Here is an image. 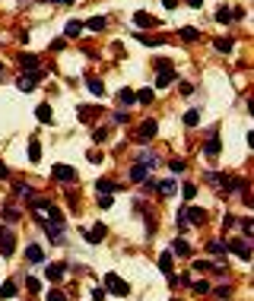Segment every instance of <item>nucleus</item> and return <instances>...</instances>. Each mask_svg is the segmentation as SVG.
Instances as JSON below:
<instances>
[{
    "label": "nucleus",
    "mask_w": 254,
    "mask_h": 301,
    "mask_svg": "<svg viewBox=\"0 0 254 301\" xmlns=\"http://www.w3.org/2000/svg\"><path fill=\"white\" fill-rule=\"evenodd\" d=\"M175 79H178V73H175V70H169V73H159V79H156V86H159V89H162V86H169V83H175Z\"/></svg>",
    "instance_id": "obj_27"
},
{
    "label": "nucleus",
    "mask_w": 254,
    "mask_h": 301,
    "mask_svg": "<svg viewBox=\"0 0 254 301\" xmlns=\"http://www.w3.org/2000/svg\"><path fill=\"white\" fill-rule=\"evenodd\" d=\"M35 117L42 120V124H51V105H38V108H35Z\"/></svg>",
    "instance_id": "obj_26"
},
{
    "label": "nucleus",
    "mask_w": 254,
    "mask_h": 301,
    "mask_svg": "<svg viewBox=\"0 0 254 301\" xmlns=\"http://www.w3.org/2000/svg\"><path fill=\"white\" fill-rule=\"evenodd\" d=\"M0 73H3V64H0Z\"/></svg>",
    "instance_id": "obj_56"
},
{
    "label": "nucleus",
    "mask_w": 254,
    "mask_h": 301,
    "mask_svg": "<svg viewBox=\"0 0 254 301\" xmlns=\"http://www.w3.org/2000/svg\"><path fill=\"white\" fill-rule=\"evenodd\" d=\"M226 251H235L242 260H251V244H248V238H232L229 244H226Z\"/></svg>",
    "instance_id": "obj_6"
},
{
    "label": "nucleus",
    "mask_w": 254,
    "mask_h": 301,
    "mask_svg": "<svg viewBox=\"0 0 254 301\" xmlns=\"http://www.w3.org/2000/svg\"><path fill=\"white\" fill-rule=\"evenodd\" d=\"M159 162H162V159H159L152 149H140V152H137V165H143V168H152V171H156Z\"/></svg>",
    "instance_id": "obj_8"
},
{
    "label": "nucleus",
    "mask_w": 254,
    "mask_h": 301,
    "mask_svg": "<svg viewBox=\"0 0 254 301\" xmlns=\"http://www.w3.org/2000/svg\"><path fill=\"white\" fill-rule=\"evenodd\" d=\"M184 219H188V225H200V222H206V212L200 209V206H184Z\"/></svg>",
    "instance_id": "obj_13"
},
{
    "label": "nucleus",
    "mask_w": 254,
    "mask_h": 301,
    "mask_svg": "<svg viewBox=\"0 0 254 301\" xmlns=\"http://www.w3.org/2000/svg\"><path fill=\"white\" fill-rule=\"evenodd\" d=\"M194 292L197 295H210V282H194Z\"/></svg>",
    "instance_id": "obj_44"
},
{
    "label": "nucleus",
    "mask_w": 254,
    "mask_h": 301,
    "mask_svg": "<svg viewBox=\"0 0 254 301\" xmlns=\"http://www.w3.org/2000/svg\"><path fill=\"white\" fill-rule=\"evenodd\" d=\"M92 301H105V292L102 289H92Z\"/></svg>",
    "instance_id": "obj_51"
},
{
    "label": "nucleus",
    "mask_w": 254,
    "mask_h": 301,
    "mask_svg": "<svg viewBox=\"0 0 254 301\" xmlns=\"http://www.w3.org/2000/svg\"><path fill=\"white\" fill-rule=\"evenodd\" d=\"M51 175H54V181H61V184H73V181H76V171H73L70 165H54Z\"/></svg>",
    "instance_id": "obj_9"
},
{
    "label": "nucleus",
    "mask_w": 254,
    "mask_h": 301,
    "mask_svg": "<svg viewBox=\"0 0 254 301\" xmlns=\"http://www.w3.org/2000/svg\"><path fill=\"white\" fill-rule=\"evenodd\" d=\"M0 295H3V298H13V295H16V282H3Z\"/></svg>",
    "instance_id": "obj_39"
},
{
    "label": "nucleus",
    "mask_w": 254,
    "mask_h": 301,
    "mask_svg": "<svg viewBox=\"0 0 254 301\" xmlns=\"http://www.w3.org/2000/svg\"><path fill=\"white\" fill-rule=\"evenodd\" d=\"M19 64H23V67H32V70H38V57H35V54H25V51L19 54Z\"/></svg>",
    "instance_id": "obj_31"
},
{
    "label": "nucleus",
    "mask_w": 254,
    "mask_h": 301,
    "mask_svg": "<svg viewBox=\"0 0 254 301\" xmlns=\"http://www.w3.org/2000/svg\"><path fill=\"white\" fill-rule=\"evenodd\" d=\"M156 190L162 193V197H172V193H175V181H172V178H169V181H159Z\"/></svg>",
    "instance_id": "obj_24"
},
{
    "label": "nucleus",
    "mask_w": 254,
    "mask_h": 301,
    "mask_svg": "<svg viewBox=\"0 0 254 301\" xmlns=\"http://www.w3.org/2000/svg\"><path fill=\"white\" fill-rule=\"evenodd\" d=\"M162 3H165V10H175V6H178V0H162Z\"/></svg>",
    "instance_id": "obj_53"
},
{
    "label": "nucleus",
    "mask_w": 254,
    "mask_h": 301,
    "mask_svg": "<svg viewBox=\"0 0 254 301\" xmlns=\"http://www.w3.org/2000/svg\"><path fill=\"white\" fill-rule=\"evenodd\" d=\"M156 130H159V124H156V120H152V117H146L143 124H140L137 137H140V139H143V143H146V139H152V137H156Z\"/></svg>",
    "instance_id": "obj_12"
},
{
    "label": "nucleus",
    "mask_w": 254,
    "mask_h": 301,
    "mask_svg": "<svg viewBox=\"0 0 254 301\" xmlns=\"http://www.w3.org/2000/svg\"><path fill=\"white\" fill-rule=\"evenodd\" d=\"M29 203H32V212H35V219H38V222H48V216L57 209V206L51 203L48 197H35V200H29Z\"/></svg>",
    "instance_id": "obj_1"
},
{
    "label": "nucleus",
    "mask_w": 254,
    "mask_h": 301,
    "mask_svg": "<svg viewBox=\"0 0 254 301\" xmlns=\"http://www.w3.org/2000/svg\"><path fill=\"white\" fill-rule=\"evenodd\" d=\"M86 29H92V32H105V29H108V16H92V19H86Z\"/></svg>",
    "instance_id": "obj_17"
},
{
    "label": "nucleus",
    "mask_w": 254,
    "mask_h": 301,
    "mask_svg": "<svg viewBox=\"0 0 254 301\" xmlns=\"http://www.w3.org/2000/svg\"><path fill=\"white\" fill-rule=\"evenodd\" d=\"M181 38L184 42H197V29H181Z\"/></svg>",
    "instance_id": "obj_46"
},
{
    "label": "nucleus",
    "mask_w": 254,
    "mask_h": 301,
    "mask_svg": "<svg viewBox=\"0 0 254 301\" xmlns=\"http://www.w3.org/2000/svg\"><path fill=\"white\" fill-rule=\"evenodd\" d=\"M203 156L206 159H216L219 156V127H210V139L203 143Z\"/></svg>",
    "instance_id": "obj_7"
},
{
    "label": "nucleus",
    "mask_w": 254,
    "mask_h": 301,
    "mask_svg": "<svg viewBox=\"0 0 254 301\" xmlns=\"http://www.w3.org/2000/svg\"><path fill=\"white\" fill-rule=\"evenodd\" d=\"M156 67L162 73H169V70H175V67H172V60H165V57H156Z\"/></svg>",
    "instance_id": "obj_41"
},
{
    "label": "nucleus",
    "mask_w": 254,
    "mask_h": 301,
    "mask_svg": "<svg viewBox=\"0 0 254 301\" xmlns=\"http://www.w3.org/2000/svg\"><path fill=\"white\" fill-rule=\"evenodd\" d=\"M232 48H235V38H216V51H219V54H229Z\"/></svg>",
    "instance_id": "obj_22"
},
{
    "label": "nucleus",
    "mask_w": 254,
    "mask_h": 301,
    "mask_svg": "<svg viewBox=\"0 0 254 301\" xmlns=\"http://www.w3.org/2000/svg\"><path fill=\"white\" fill-rule=\"evenodd\" d=\"M25 260H29V263H42L45 260V251L38 244H29V251H25Z\"/></svg>",
    "instance_id": "obj_19"
},
{
    "label": "nucleus",
    "mask_w": 254,
    "mask_h": 301,
    "mask_svg": "<svg viewBox=\"0 0 254 301\" xmlns=\"http://www.w3.org/2000/svg\"><path fill=\"white\" fill-rule=\"evenodd\" d=\"M127 178H130L133 184H143V181L150 178V168H143V165H133V168L127 171Z\"/></svg>",
    "instance_id": "obj_15"
},
{
    "label": "nucleus",
    "mask_w": 254,
    "mask_h": 301,
    "mask_svg": "<svg viewBox=\"0 0 254 301\" xmlns=\"http://www.w3.org/2000/svg\"><path fill=\"white\" fill-rule=\"evenodd\" d=\"M92 139H96V143L108 139V127H96V130H92Z\"/></svg>",
    "instance_id": "obj_38"
},
{
    "label": "nucleus",
    "mask_w": 254,
    "mask_h": 301,
    "mask_svg": "<svg viewBox=\"0 0 254 301\" xmlns=\"http://www.w3.org/2000/svg\"><path fill=\"white\" fill-rule=\"evenodd\" d=\"M48 3H57V6H70L73 0H48Z\"/></svg>",
    "instance_id": "obj_54"
},
{
    "label": "nucleus",
    "mask_w": 254,
    "mask_h": 301,
    "mask_svg": "<svg viewBox=\"0 0 254 301\" xmlns=\"http://www.w3.org/2000/svg\"><path fill=\"white\" fill-rule=\"evenodd\" d=\"M96 115H99V108H79V117L83 120H92Z\"/></svg>",
    "instance_id": "obj_42"
},
{
    "label": "nucleus",
    "mask_w": 254,
    "mask_h": 301,
    "mask_svg": "<svg viewBox=\"0 0 254 301\" xmlns=\"http://www.w3.org/2000/svg\"><path fill=\"white\" fill-rule=\"evenodd\" d=\"M232 19H235V16H232V10H229V6H219V10H216V23H223V25H229V23H232Z\"/></svg>",
    "instance_id": "obj_25"
},
{
    "label": "nucleus",
    "mask_w": 254,
    "mask_h": 301,
    "mask_svg": "<svg viewBox=\"0 0 254 301\" xmlns=\"http://www.w3.org/2000/svg\"><path fill=\"white\" fill-rule=\"evenodd\" d=\"M25 289H29V292H38V289H42V282H38V279H25Z\"/></svg>",
    "instance_id": "obj_48"
},
{
    "label": "nucleus",
    "mask_w": 254,
    "mask_h": 301,
    "mask_svg": "<svg viewBox=\"0 0 254 301\" xmlns=\"http://www.w3.org/2000/svg\"><path fill=\"white\" fill-rule=\"evenodd\" d=\"M13 247H16V235H13V229H10V225H0V254L10 257Z\"/></svg>",
    "instance_id": "obj_4"
},
{
    "label": "nucleus",
    "mask_w": 254,
    "mask_h": 301,
    "mask_svg": "<svg viewBox=\"0 0 254 301\" xmlns=\"http://www.w3.org/2000/svg\"><path fill=\"white\" fill-rule=\"evenodd\" d=\"M133 95H137V102H140V105H150L156 92H152V89H140V92H133Z\"/></svg>",
    "instance_id": "obj_32"
},
{
    "label": "nucleus",
    "mask_w": 254,
    "mask_h": 301,
    "mask_svg": "<svg viewBox=\"0 0 254 301\" xmlns=\"http://www.w3.org/2000/svg\"><path fill=\"white\" fill-rule=\"evenodd\" d=\"M83 29H86V23H79V19H70V23H67V29H64V38L83 35Z\"/></svg>",
    "instance_id": "obj_16"
},
{
    "label": "nucleus",
    "mask_w": 254,
    "mask_h": 301,
    "mask_svg": "<svg viewBox=\"0 0 254 301\" xmlns=\"http://www.w3.org/2000/svg\"><path fill=\"white\" fill-rule=\"evenodd\" d=\"M159 270H162V273H172V254H162V257H159Z\"/></svg>",
    "instance_id": "obj_37"
},
{
    "label": "nucleus",
    "mask_w": 254,
    "mask_h": 301,
    "mask_svg": "<svg viewBox=\"0 0 254 301\" xmlns=\"http://www.w3.org/2000/svg\"><path fill=\"white\" fill-rule=\"evenodd\" d=\"M67 48V38H54V42H51V51H64Z\"/></svg>",
    "instance_id": "obj_49"
},
{
    "label": "nucleus",
    "mask_w": 254,
    "mask_h": 301,
    "mask_svg": "<svg viewBox=\"0 0 254 301\" xmlns=\"http://www.w3.org/2000/svg\"><path fill=\"white\" fill-rule=\"evenodd\" d=\"M169 171H172V175H181V171H184V159H172V162H169Z\"/></svg>",
    "instance_id": "obj_36"
},
{
    "label": "nucleus",
    "mask_w": 254,
    "mask_h": 301,
    "mask_svg": "<svg viewBox=\"0 0 254 301\" xmlns=\"http://www.w3.org/2000/svg\"><path fill=\"white\" fill-rule=\"evenodd\" d=\"M45 301H67V298H64V292H61V289H51L48 295H45Z\"/></svg>",
    "instance_id": "obj_40"
},
{
    "label": "nucleus",
    "mask_w": 254,
    "mask_h": 301,
    "mask_svg": "<svg viewBox=\"0 0 254 301\" xmlns=\"http://www.w3.org/2000/svg\"><path fill=\"white\" fill-rule=\"evenodd\" d=\"M42 159V149H38V139H32L29 143V162H38Z\"/></svg>",
    "instance_id": "obj_34"
},
{
    "label": "nucleus",
    "mask_w": 254,
    "mask_h": 301,
    "mask_svg": "<svg viewBox=\"0 0 254 301\" xmlns=\"http://www.w3.org/2000/svg\"><path fill=\"white\" fill-rule=\"evenodd\" d=\"M64 276H67V263H48L45 266V279L48 282H61Z\"/></svg>",
    "instance_id": "obj_10"
},
{
    "label": "nucleus",
    "mask_w": 254,
    "mask_h": 301,
    "mask_svg": "<svg viewBox=\"0 0 254 301\" xmlns=\"http://www.w3.org/2000/svg\"><path fill=\"white\" fill-rule=\"evenodd\" d=\"M197 120H200V111L197 108H191L188 115H184V124H188V127H197Z\"/></svg>",
    "instance_id": "obj_35"
},
{
    "label": "nucleus",
    "mask_w": 254,
    "mask_h": 301,
    "mask_svg": "<svg viewBox=\"0 0 254 301\" xmlns=\"http://www.w3.org/2000/svg\"><path fill=\"white\" fill-rule=\"evenodd\" d=\"M169 254H178V257H191V244H188L184 238H178L175 244H172V251H169Z\"/></svg>",
    "instance_id": "obj_18"
},
{
    "label": "nucleus",
    "mask_w": 254,
    "mask_h": 301,
    "mask_svg": "<svg viewBox=\"0 0 254 301\" xmlns=\"http://www.w3.org/2000/svg\"><path fill=\"white\" fill-rule=\"evenodd\" d=\"M133 102H137L133 89H121V92H118V105H124V108H127V105H133Z\"/></svg>",
    "instance_id": "obj_21"
},
{
    "label": "nucleus",
    "mask_w": 254,
    "mask_h": 301,
    "mask_svg": "<svg viewBox=\"0 0 254 301\" xmlns=\"http://www.w3.org/2000/svg\"><path fill=\"white\" fill-rule=\"evenodd\" d=\"M16 197L19 200H32V197H35V190H32L29 184H16Z\"/></svg>",
    "instance_id": "obj_30"
},
{
    "label": "nucleus",
    "mask_w": 254,
    "mask_h": 301,
    "mask_svg": "<svg viewBox=\"0 0 254 301\" xmlns=\"http://www.w3.org/2000/svg\"><path fill=\"white\" fill-rule=\"evenodd\" d=\"M235 225H238V216H232V212H229V216L223 219V229H235Z\"/></svg>",
    "instance_id": "obj_45"
},
{
    "label": "nucleus",
    "mask_w": 254,
    "mask_h": 301,
    "mask_svg": "<svg viewBox=\"0 0 254 301\" xmlns=\"http://www.w3.org/2000/svg\"><path fill=\"white\" fill-rule=\"evenodd\" d=\"M83 238L89 241V244H99V241L105 238V225H99V222H96V225H92L89 232H83Z\"/></svg>",
    "instance_id": "obj_14"
},
{
    "label": "nucleus",
    "mask_w": 254,
    "mask_h": 301,
    "mask_svg": "<svg viewBox=\"0 0 254 301\" xmlns=\"http://www.w3.org/2000/svg\"><path fill=\"white\" fill-rule=\"evenodd\" d=\"M206 254H213V257H223V254H226V244H223V241H210V244H206Z\"/></svg>",
    "instance_id": "obj_29"
},
{
    "label": "nucleus",
    "mask_w": 254,
    "mask_h": 301,
    "mask_svg": "<svg viewBox=\"0 0 254 301\" xmlns=\"http://www.w3.org/2000/svg\"><path fill=\"white\" fill-rule=\"evenodd\" d=\"M111 203H115V197H111V193H102V197H99V206H102V209H108Z\"/></svg>",
    "instance_id": "obj_43"
},
{
    "label": "nucleus",
    "mask_w": 254,
    "mask_h": 301,
    "mask_svg": "<svg viewBox=\"0 0 254 301\" xmlns=\"http://www.w3.org/2000/svg\"><path fill=\"white\" fill-rule=\"evenodd\" d=\"M105 289H108L111 295H121V298H124V295H130V285H127L124 279H118L115 273H105Z\"/></svg>",
    "instance_id": "obj_3"
},
{
    "label": "nucleus",
    "mask_w": 254,
    "mask_h": 301,
    "mask_svg": "<svg viewBox=\"0 0 254 301\" xmlns=\"http://www.w3.org/2000/svg\"><path fill=\"white\" fill-rule=\"evenodd\" d=\"M0 219H6V222H16V219H19V209H16V206H3V209H0Z\"/></svg>",
    "instance_id": "obj_28"
},
{
    "label": "nucleus",
    "mask_w": 254,
    "mask_h": 301,
    "mask_svg": "<svg viewBox=\"0 0 254 301\" xmlns=\"http://www.w3.org/2000/svg\"><path fill=\"white\" fill-rule=\"evenodd\" d=\"M133 25H137V29H156V25H159V19L140 10V13H133Z\"/></svg>",
    "instance_id": "obj_11"
},
{
    "label": "nucleus",
    "mask_w": 254,
    "mask_h": 301,
    "mask_svg": "<svg viewBox=\"0 0 254 301\" xmlns=\"http://www.w3.org/2000/svg\"><path fill=\"white\" fill-rule=\"evenodd\" d=\"M42 79H45V70L38 67V70H32V76H19V79H16V86H19L23 92H32L38 83H42Z\"/></svg>",
    "instance_id": "obj_5"
},
{
    "label": "nucleus",
    "mask_w": 254,
    "mask_h": 301,
    "mask_svg": "<svg viewBox=\"0 0 254 301\" xmlns=\"http://www.w3.org/2000/svg\"><path fill=\"white\" fill-rule=\"evenodd\" d=\"M96 190H99V193H115V190H118V184H115V181L99 178V181H96Z\"/></svg>",
    "instance_id": "obj_20"
},
{
    "label": "nucleus",
    "mask_w": 254,
    "mask_h": 301,
    "mask_svg": "<svg viewBox=\"0 0 254 301\" xmlns=\"http://www.w3.org/2000/svg\"><path fill=\"white\" fill-rule=\"evenodd\" d=\"M86 86H89V92H92V95H105V83H102V79H96V76H92V79H86Z\"/></svg>",
    "instance_id": "obj_23"
},
{
    "label": "nucleus",
    "mask_w": 254,
    "mask_h": 301,
    "mask_svg": "<svg viewBox=\"0 0 254 301\" xmlns=\"http://www.w3.org/2000/svg\"><path fill=\"white\" fill-rule=\"evenodd\" d=\"M6 178H10V168H6V165L0 162V181H6Z\"/></svg>",
    "instance_id": "obj_52"
},
{
    "label": "nucleus",
    "mask_w": 254,
    "mask_h": 301,
    "mask_svg": "<svg viewBox=\"0 0 254 301\" xmlns=\"http://www.w3.org/2000/svg\"><path fill=\"white\" fill-rule=\"evenodd\" d=\"M194 193H197V187H194V184H184V197H188V200H191V197H194Z\"/></svg>",
    "instance_id": "obj_50"
},
{
    "label": "nucleus",
    "mask_w": 254,
    "mask_h": 301,
    "mask_svg": "<svg viewBox=\"0 0 254 301\" xmlns=\"http://www.w3.org/2000/svg\"><path fill=\"white\" fill-rule=\"evenodd\" d=\"M238 225H242L245 238H251V232H254V222H251V219H245V222H238Z\"/></svg>",
    "instance_id": "obj_47"
},
{
    "label": "nucleus",
    "mask_w": 254,
    "mask_h": 301,
    "mask_svg": "<svg viewBox=\"0 0 254 301\" xmlns=\"http://www.w3.org/2000/svg\"><path fill=\"white\" fill-rule=\"evenodd\" d=\"M216 187H223L226 193H242L245 190V178H235V175H223V171H219V181H216Z\"/></svg>",
    "instance_id": "obj_2"
},
{
    "label": "nucleus",
    "mask_w": 254,
    "mask_h": 301,
    "mask_svg": "<svg viewBox=\"0 0 254 301\" xmlns=\"http://www.w3.org/2000/svg\"><path fill=\"white\" fill-rule=\"evenodd\" d=\"M188 6H194V10H200V6H203V0H188Z\"/></svg>",
    "instance_id": "obj_55"
},
{
    "label": "nucleus",
    "mask_w": 254,
    "mask_h": 301,
    "mask_svg": "<svg viewBox=\"0 0 254 301\" xmlns=\"http://www.w3.org/2000/svg\"><path fill=\"white\" fill-rule=\"evenodd\" d=\"M137 38H140V42L146 45V48H162V45H165L162 38H150V35H137Z\"/></svg>",
    "instance_id": "obj_33"
}]
</instances>
